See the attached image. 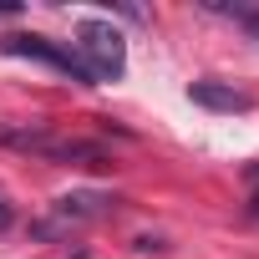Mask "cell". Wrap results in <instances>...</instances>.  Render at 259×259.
<instances>
[{
  "label": "cell",
  "instance_id": "5",
  "mask_svg": "<svg viewBox=\"0 0 259 259\" xmlns=\"http://www.w3.org/2000/svg\"><path fill=\"white\" fill-rule=\"evenodd\" d=\"M46 158H51V163H76V168H112V163H117V158H112L102 143H92V138H51Z\"/></svg>",
  "mask_w": 259,
  "mask_h": 259
},
{
  "label": "cell",
  "instance_id": "8",
  "mask_svg": "<svg viewBox=\"0 0 259 259\" xmlns=\"http://www.w3.org/2000/svg\"><path fill=\"white\" fill-rule=\"evenodd\" d=\"M249 178H254V188H259V163H254V168H249Z\"/></svg>",
  "mask_w": 259,
  "mask_h": 259
},
{
  "label": "cell",
  "instance_id": "4",
  "mask_svg": "<svg viewBox=\"0 0 259 259\" xmlns=\"http://www.w3.org/2000/svg\"><path fill=\"white\" fill-rule=\"evenodd\" d=\"M188 102L208 112H254V97L229 81H188Z\"/></svg>",
  "mask_w": 259,
  "mask_h": 259
},
{
  "label": "cell",
  "instance_id": "6",
  "mask_svg": "<svg viewBox=\"0 0 259 259\" xmlns=\"http://www.w3.org/2000/svg\"><path fill=\"white\" fill-rule=\"evenodd\" d=\"M208 11H219V16H234V21H239V26H244V31L259 41V11H254V6H213V0H208Z\"/></svg>",
  "mask_w": 259,
  "mask_h": 259
},
{
  "label": "cell",
  "instance_id": "3",
  "mask_svg": "<svg viewBox=\"0 0 259 259\" xmlns=\"http://www.w3.org/2000/svg\"><path fill=\"white\" fill-rule=\"evenodd\" d=\"M112 203H117V198H107V193H61V198L51 203V213H56V219H51V224H41L36 234H41V239H51L56 229H71V224L102 219V213H107Z\"/></svg>",
  "mask_w": 259,
  "mask_h": 259
},
{
  "label": "cell",
  "instance_id": "7",
  "mask_svg": "<svg viewBox=\"0 0 259 259\" xmlns=\"http://www.w3.org/2000/svg\"><path fill=\"white\" fill-rule=\"evenodd\" d=\"M11 224H16V213H11V203H6V198H0V234H6Z\"/></svg>",
  "mask_w": 259,
  "mask_h": 259
},
{
  "label": "cell",
  "instance_id": "2",
  "mask_svg": "<svg viewBox=\"0 0 259 259\" xmlns=\"http://www.w3.org/2000/svg\"><path fill=\"white\" fill-rule=\"evenodd\" d=\"M0 51H6V56H26V61H41V66L71 76L76 87H97V76L87 71V61L71 46H56L51 36H0Z\"/></svg>",
  "mask_w": 259,
  "mask_h": 259
},
{
  "label": "cell",
  "instance_id": "1",
  "mask_svg": "<svg viewBox=\"0 0 259 259\" xmlns=\"http://www.w3.org/2000/svg\"><path fill=\"white\" fill-rule=\"evenodd\" d=\"M71 51L87 61V71L97 76V87L102 81H122V71H127V41H122V31L112 21H81Z\"/></svg>",
  "mask_w": 259,
  "mask_h": 259
}]
</instances>
